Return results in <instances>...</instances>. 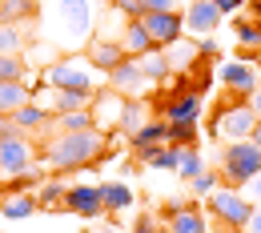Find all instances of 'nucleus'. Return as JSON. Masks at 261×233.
Returning a JSON list of instances; mask_svg holds the SVG:
<instances>
[{"instance_id": "obj_1", "label": "nucleus", "mask_w": 261, "mask_h": 233, "mask_svg": "<svg viewBox=\"0 0 261 233\" xmlns=\"http://www.w3.org/2000/svg\"><path fill=\"white\" fill-rule=\"evenodd\" d=\"M109 149H113V137H105L100 129H72V133H53L40 157L57 173H68V169H89L105 161Z\"/></svg>"}, {"instance_id": "obj_2", "label": "nucleus", "mask_w": 261, "mask_h": 233, "mask_svg": "<svg viewBox=\"0 0 261 233\" xmlns=\"http://www.w3.org/2000/svg\"><path fill=\"white\" fill-rule=\"evenodd\" d=\"M97 20V0H44V29L53 44H89Z\"/></svg>"}, {"instance_id": "obj_3", "label": "nucleus", "mask_w": 261, "mask_h": 233, "mask_svg": "<svg viewBox=\"0 0 261 233\" xmlns=\"http://www.w3.org/2000/svg\"><path fill=\"white\" fill-rule=\"evenodd\" d=\"M253 125H257V113L249 109V100L237 97V93H225V100L217 105V113H213V121H209V137L221 141V145L249 141V137H253Z\"/></svg>"}, {"instance_id": "obj_4", "label": "nucleus", "mask_w": 261, "mask_h": 233, "mask_svg": "<svg viewBox=\"0 0 261 233\" xmlns=\"http://www.w3.org/2000/svg\"><path fill=\"white\" fill-rule=\"evenodd\" d=\"M100 68L89 65V57H57L53 65L44 68V85L48 89H68V93H85V97H97L100 89H97V76Z\"/></svg>"}, {"instance_id": "obj_5", "label": "nucleus", "mask_w": 261, "mask_h": 233, "mask_svg": "<svg viewBox=\"0 0 261 233\" xmlns=\"http://www.w3.org/2000/svg\"><path fill=\"white\" fill-rule=\"evenodd\" d=\"M217 173H221V185L225 189H241L249 177L261 173V149L253 141H233L221 149V161H217Z\"/></svg>"}, {"instance_id": "obj_6", "label": "nucleus", "mask_w": 261, "mask_h": 233, "mask_svg": "<svg viewBox=\"0 0 261 233\" xmlns=\"http://www.w3.org/2000/svg\"><path fill=\"white\" fill-rule=\"evenodd\" d=\"M205 205H209V213L221 221V229L233 233V229H245V221H249V213H253V205L245 201V193L241 189H217L213 197H205Z\"/></svg>"}, {"instance_id": "obj_7", "label": "nucleus", "mask_w": 261, "mask_h": 233, "mask_svg": "<svg viewBox=\"0 0 261 233\" xmlns=\"http://www.w3.org/2000/svg\"><path fill=\"white\" fill-rule=\"evenodd\" d=\"M36 161V141L24 133H12L0 141V177L8 181V177H20V173H29Z\"/></svg>"}, {"instance_id": "obj_8", "label": "nucleus", "mask_w": 261, "mask_h": 233, "mask_svg": "<svg viewBox=\"0 0 261 233\" xmlns=\"http://www.w3.org/2000/svg\"><path fill=\"white\" fill-rule=\"evenodd\" d=\"M109 76V89L113 93H121V97H129V100H141L145 93H149V76H145V68H141V61L137 57H125L121 65L113 68V72H105Z\"/></svg>"}, {"instance_id": "obj_9", "label": "nucleus", "mask_w": 261, "mask_h": 233, "mask_svg": "<svg viewBox=\"0 0 261 233\" xmlns=\"http://www.w3.org/2000/svg\"><path fill=\"white\" fill-rule=\"evenodd\" d=\"M125 105L129 97H121V93H113V89H100L93 105H89V113H93V129H100L105 137H113L121 129V117H125Z\"/></svg>"}, {"instance_id": "obj_10", "label": "nucleus", "mask_w": 261, "mask_h": 233, "mask_svg": "<svg viewBox=\"0 0 261 233\" xmlns=\"http://www.w3.org/2000/svg\"><path fill=\"white\" fill-rule=\"evenodd\" d=\"M217 76H221L225 93H237V97H245V100L261 89V76H257V68L249 65V61H229V65L217 68Z\"/></svg>"}, {"instance_id": "obj_11", "label": "nucleus", "mask_w": 261, "mask_h": 233, "mask_svg": "<svg viewBox=\"0 0 261 233\" xmlns=\"http://www.w3.org/2000/svg\"><path fill=\"white\" fill-rule=\"evenodd\" d=\"M141 24H145V33L153 36L157 48H169L173 40H181V33H185V16L181 12H145Z\"/></svg>"}, {"instance_id": "obj_12", "label": "nucleus", "mask_w": 261, "mask_h": 233, "mask_svg": "<svg viewBox=\"0 0 261 233\" xmlns=\"http://www.w3.org/2000/svg\"><path fill=\"white\" fill-rule=\"evenodd\" d=\"M85 57H89V65H93V68H100V72H113V68L121 65L129 53H125V44H121V40H109V36L100 33V36H93V40L85 44Z\"/></svg>"}, {"instance_id": "obj_13", "label": "nucleus", "mask_w": 261, "mask_h": 233, "mask_svg": "<svg viewBox=\"0 0 261 233\" xmlns=\"http://www.w3.org/2000/svg\"><path fill=\"white\" fill-rule=\"evenodd\" d=\"M161 121H169V125H193L197 117H201V93H193V89H181L177 97H169L161 105Z\"/></svg>"}, {"instance_id": "obj_14", "label": "nucleus", "mask_w": 261, "mask_h": 233, "mask_svg": "<svg viewBox=\"0 0 261 233\" xmlns=\"http://www.w3.org/2000/svg\"><path fill=\"white\" fill-rule=\"evenodd\" d=\"M181 16H185V33H193V36H209L221 24V12H217L213 0H189Z\"/></svg>"}, {"instance_id": "obj_15", "label": "nucleus", "mask_w": 261, "mask_h": 233, "mask_svg": "<svg viewBox=\"0 0 261 233\" xmlns=\"http://www.w3.org/2000/svg\"><path fill=\"white\" fill-rule=\"evenodd\" d=\"M68 213H76V217H100L105 213L100 185H72L68 189Z\"/></svg>"}, {"instance_id": "obj_16", "label": "nucleus", "mask_w": 261, "mask_h": 233, "mask_svg": "<svg viewBox=\"0 0 261 233\" xmlns=\"http://www.w3.org/2000/svg\"><path fill=\"white\" fill-rule=\"evenodd\" d=\"M165 213H169V233H205V217L189 201H173Z\"/></svg>"}, {"instance_id": "obj_17", "label": "nucleus", "mask_w": 261, "mask_h": 233, "mask_svg": "<svg viewBox=\"0 0 261 233\" xmlns=\"http://www.w3.org/2000/svg\"><path fill=\"white\" fill-rule=\"evenodd\" d=\"M129 145H133V157H141V153H149V149L169 145V121H149L145 129H137V133L129 137Z\"/></svg>"}, {"instance_id": "obj_18", "label": "nucleus", "mask_w": 261, "mask_h": 233, "mask_svg": "<svg viewBox=\"0 0 261 233\" xmlns=\"http://www.w3.org/2000/svg\"><path fill=\"white\" fill-rule=\"evenodd\" d=\"M68 189L72 185H65V181H44L36 189V209L40 213H61V209H68Z\"/></svg>"}, {"instance_id": "obj_19", "label": "nucleus", "mask_w": 261, "mask_h": 233, "mask_svg": "<svg viewBox=\"0 0 261 233\" xmlns=\"http://www.w3.org/2000/svg\"><path fill=\"white\" fill-rule=\"evenodd\" d=\"M121 44H125V53L129 57H145V53H153L157 44H153V36L145 33V24L141 20H125V29H121Z\"/></svg>"}, {"instance_id": "obj_20", "label": "nucleus", "mask_w": 261, "mask_h": 233, "mask_svg": "<svg viewBox=\"0 0 261 233\" xmlns=\"http://www.w3.org/2000/svg\"><path fill=\"white\" fill-rule=\"evenodd\" d=\"M33 213H36V193H4V201H0V217H8V221H24Z\"/></svg>"}, {"instance_id": "obj_21", "label": "nucleus", "mask_w": 261, "mask_h": 233, "mask_svg": "<svg viewBox=\"0 0 261 233\" xmlns=\"http://www.w3.org/2000/svg\"><path fill=\"white\" fill-rule=\"evenodd\" d=\"M149 121H153V105H149L145 97H141V100H129V105H125V117H121V133L133 137L137 129H145Z\"/></svg>"}, {"instance_id": "obj_22", "label": "nucleus", "mask_w": 261, "mask_h": 233, "mask_svg": "<svg viewBox=\"0 0 261 233\" xmlns=\"http://www.w3.org/2000/svg\"><path fill=\"white\" fill-rule=\"evenodd\" d=\"M24 105H33V93H29V85L24 81H8V85H0V113H16V109H24Z\"/></svg>"}, {"instance_id": "obj_23", "label": "nucleus", "mask_w": 261, "mask_h": 233, "mask_svg": "<svg viewBox=\"0 0 261 233\" xmlns=\"http://www.w3.org/2000/svg\"><path fill=\"white\" fill-rule=\"evenodd\" d=\"M100 197H105V213H125L133 205L129 185H121V181H105L100 185Z\"/></svg>"}, {"instance_id": "obj_24", "label": "nucleus", "mask_w": 261, "mask_h": 233, "mask_svg": "<svg viewBox=\"0 0 261 233\" xmlns=\"http://www.w3.org/2000/svg\"><path fill=\"white\" fill-rule=\"evenodd\" d=\"M137 161H141V165H149V169H177V165H181V149H177V145H161V149L141 153Z\"/></svg>"}, {"instance_id": "obj_25", "label": "nucleus", "mask_w": 261, "mask_h": 233, "mask_svg": "<svg viewBox=\"0 0 261 233\" xmlns=\"http://www.w3.org/2000/svg\"><path fill=\"white\" fill-rule=\"evenodd\" d=\"M141 61V68H145V76L157 85V81H165V76H173V65H169V57H165V48H153V53H145V57H137Z\"/></svg>"}, {"instance_id": "obj_26", "label": "nucleus", "mask_w": 261, "mask_h": 233, "mask_svg": "<svg viewBox=\"0 0 261 233\" xmlns=\"http://www.w3.org/2000/svg\"><path fill=\"white\" fill-rule=\"evenodd\" d=\"M165 57H169L173 72H185V68L193 65V61L201 57V53H197V44H185V40H173V44L165 48Z\"/></svg>"}, {"instance_id": "obj_27", "label": "nucleus", "mask_w": 261, "mask_h": 233, "mask_svg": "<svg viewBox=\"0 0 261 233\" xmlns=\"http://www.w3.org/2000/svg\"><path fill=\"white\" fill-rule=\"evenodd\" d=\"M20 48H24V33H20V24L0 20V57H20Z\"/></svg>"}, {"instance_id": "obj_28", "label": "nucleus", "mask_w": 261, "mask_h": 233, "mask_svg": "<svg viewBox=\"0 0 261 233\" xmlns=\"http://www.w3.org/2000/svg\"><path fill=\"white\" fill-rule=\"evenodd\" d=\"M33 0H0V20H8V24H20V20H29L33 16Z\"/></svg>"}, {"instance_id": "obj_29", "label": "nucleus", "mask_w": 261, "mask_h": 233, "mask_svg": "<svg viewBox=\"0 0 261 233\" xmlns=\"http://www.w3.org/2000/svg\"><path fill=\"white\" fill-rule=\"evenodd\" d=\"M72 129H93V113L89 109H72L57 117V133H72Z\"/></svg>"}, {"instance_id": "obj_30", "label": "nucleus", "mask_w": 261, "mask_h": 233, "mask_svg": "<svg viewBox=\"0 0 261 233\" xmlns=\"http://www.w3.org/2000/svg\"><path fill=\"white\" fill-rule=\"evenodd\" d=\"M189 185H193L197 197H213V193L221 189V173H217V169H205V173H201V177H193Z\"/></svg>"}, {"instance_id": "obj_31", "label": "nucleus", "mask_w": 261, "mask_h": 233, "mask_svg": "<svg viewBox=\"0 0 261 233\" xmlns=\"http://www.w3.org/2000/svg\"><path fill=\"white\" fill-rule=\"evenodd\" d=\"M177 173H181L185 181H193V177H201V173H205V169H201V153H197V145L181 149V165H177Z\"/></svg>"}, {"instance_id": "obj_32", "label": "nucleus", "mask_w": 261, "mask_h": 233, "mask_svg": "<svg viewBox=\"0 0 261 233\" xmlns=\"http://www.w3.org/2000/svg\"><path fill=\"white\" fill-rule=\"evenodd\" d=\"M237 44L241 48H261V20H241L237 24Z\"/></svg>"}, {"instance_id": "obj_33", "label": "nucleus", "mask_w": 261, "mask_h": 233, "mask_svg": "<svg viewBox=\"0 0 261 233\" xmlns=\"http://www.w3.org/2000/svg\"><path fill=\"white\" fill-rule=\"evenodd\" d=\"M169 145H177V149L197 145V121L193 125H169Z\"/></svg>"}, {"instance_id": "obj_34", "label": "nucleus", "mask_w": 261, "mask_h": 233, "mask_svg": "<svg viewBox=\"0 0 261 233\" xmlns=\"http://www.w3.org/2000/svg\"><path fill=\"white\" fill-rule=\"evenodd\" d=\"M24 61L20 57H0V85H8V81H24Z\"/></svg>"}, {"instance_id": "obj_35", "label": "nucleus", "mask_w": 261, "mask_h": 233, "mask_svg": "<svg viewBox=\"0 0 261 233\" xmlns=\"http://www.w3.org/2000/svg\"><path fill=\"white\" fill-rule=\"evenodd\" d=\"M137 4H141V12H185L181 0H137Z\"/></svg>"}, {"instance_id": "obj_36", "label": "nucleus", "mask_w": 261, "mask_h": 233, "mask_svg": "<svg viewBox=\"0 0 261 233\" xmlns=\"http://www.w3.org/2000/svg\"><path fill=\"white\" fill-rule=\"evenodd\" d=\"M241 193H245L249 205H261V173H257V177H249V181L241 185Z\"/></svg>"}, {"instance_id": "obj_37", "label": "nucleus", "mask_w": 261, "mask_h": 233, "mask_svg": "<svg viewBox=\"0 0 261 233\" xmlns=\"http://www.w3.org/2000/svg\"><path fill=\"white\" fill-rule=\"evenodd\" d=\"M109 4H113V8H117V12H125V16H129V20H141V16H145V12H141V4H137V0H109Z\"/></svg>"}, {"instance_id": "obj_38", "label": "nucleus", "mask_w": 261, "mask_h": 233, "mask_svg": "<svg viewBox=\"0 0 261 233\" xmlns=\"http://www.w3.org/2000/svg\"><path fill=\"white\" fill-rule=\"evenodd\" d=\"M213 4H217V12H221V16H233V12H241V4H245V0H213Z\"/></svg>"}, {"instance_id": "obj_39", "label": "nucleus", "mask_w": 261, "mask_h": 233, "mask_svg": "<svg viewBox=\"0 0 261 233\" xmlns=\"http://www.w3.org/2000/svg\"><path fill=\"white\" fill-rule=\"evenodd\" d=\"M241 233H261V205H253V213H249V221H245Z\"/></svg>"}, {"instance_id": "obj_40", "label": "nucleus", "mask_w": 261, "mask_h": 233, "mask_svg": "<svg viewBox=\"0 0 261 233\" xmlns=\"http://www.w3.org/2000/svg\"><path fill=\"white\" fill-rule=\"evenodd\" d=\"M197 53H201L205 61H213V57H217V40H197Z\"/></svg>"}, {"instance_id": "obj_41", "label": "nucleus", "mask_w": 261, "mask_h": 233, "mask_svg": "<svg viewBox=\"0 0 261 233\" xmlns=\"http://www.w3.org/2000/svg\"><path fill=\"white\" fill-rule=\"evenodd\" d=\"M12 133H16L12 117H8V113H0V141H4V137H12Z\"/></svg>"}, {"instance_id": "obj_42", "label": "nucleus", "mask_w": 261, "mask_h": 233, "mask_svg": "<svg viewBox=\"0 0 261 233\" xmlns=\"http://www.w3.org/2000/svg\"><path fill=\"white\" fill-rule=\"evenodd\" d=\"M133 233H157L153 217H137V229H133Z\"/></svg>"}, {"instance_id": "obj_43", "label": "nucleus", "mask_w": 261, "mask_h": 233, "mask_svg": "<svg viewBox=\"0 0 261 233\" xmlns=\"http://www.w3.org/2000/svg\"><path fill=\"white\" fill-rule=\"evenodd\" d=\"M249 109L257 113V121H261V89H257V93H253V97H249Z\"/></svg>"}, {"instance_id": "obj_44", "label": "nucleus", "mask_w": 261, "mask_h": 233, "mask_svg": "<svg viewBox=\"0 0 261 233\" xmlns=\"http://www.w3.org/2000/svg\"><path fill=\"white\" fill-rule=\"evenodd\" d=\"M85 233H121V225H113V221H109L105 229H85Z\"/></svg>"}, {"instance_id": "obj_45", "label": "nucleus", "mask_w": 261, "mask_h": 233, "mask_svg": "<svg viewBox=\"0 0 261 233\" xmlns=\"http://www.w3.org/2000/svg\"><path fill=\"white\" fill-rule=\"evenodd\" d=\"M249 141H253V145H257V149H261V121H257V125H253V137H249Z\"/></svg>"}, {"instance_id": "obj_46", "label": "nucleus", "mask_w": 261, "mask_h": 233, "mask_svg": "<svg viewBox=\"0 0 261 233\" xmlns=\"http://www.w3.org/2000/svg\"><path fill=\"white\" fill-rule=\"evenodd\" d=\"M253 20H261V0H253Z\"/></svg>"}]
</instances>
